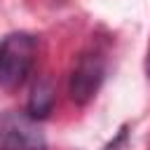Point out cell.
I'll return each mask as SVG.
<instances>
[{
    "instance_id": "cell-1",
    "label": "cell",
    "mask_w": 150,
    "mask_h": 150,
    "mask_svg": "<svg viewBox=\"0 0 150 150\" xmlns=\"http://www.w3.org/2000/svg\"><path fill=\"white\" fill-rule=\"evenodd\" d=\"M38 40L30 33H9L0 42V87L19 89L33 70Z\"/></svg>"
},
{
    "instance_id": "cell-5",
    "label": "cell",
    "mask_w": 150,
    "mask_h": 150,
    "mask_svg": "<svg viewBox=\"0 0 150 150\" xmlns=\"http://www.w3.org/2000/svg\"><path fill=\"white\" fill-rule=\"evenodd\" d=\"M148 75H150V59H148Z\"/></svg>"
},
{
    "instance_id": "cell-3",
    "label": "cell",
    "mask_w": 150,
    "mask_h": 150,
    "mask_svg": "<svg viewBox=\"0 0 150 150\" xmlns=\"http://www.w3.org/2000/svg\"><path fill=\"white\" fill-rule=\"evenodd\" d=\"M103 75H105V66H103L101 56H96V54L80 56L77 66L70 73V80H68V94H70V98L77 105L89 103L96 96V91H98V87L103 82Z\"/></svg>"
},
{
    "instance_id": "cell-2",
    "label": "cell",
    "mask_w": 150,
    "mask_h": 150,
    "mask_svg": "<svg viewBox=\"0 0 150 150\" xmlns=\"http://www.w3.org/2000/svg\"><path fill=\"white\" fill-rule=\"evenodd\" d=\"M45 136L38 120L28 112H7L0 120V150H45Z\"/></svg>"
},
{
    "instance_id": "cell-4",
    "label": "cell",
    "mask_w": 150,
    "mask_h": 150,
    "mask_svg": "<svg viewBox=\"0 0 150 150\" xmlns=\"http://www.w3.org/2000/svg\"><path fill=\"white\" fill-rule=\"evenodd\" d=\"M52 108H54V87H52L49 80H40V82L33 87L30 96H28V108H26V112H28L33 120H42V117H47V115L52 112Z\"/></svg>"
}]
</instances>
